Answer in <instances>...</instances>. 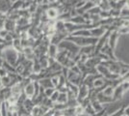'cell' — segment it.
Wrapping results in <instances>:
<instances>
[{
    "instance_id": "1",
    "label": "cell",
    "mask_w": 129,
    "mask_h": 116,
    "mask_svg": "<svg viewBox=\"0 0 129 116\" xmlns=\"http://www.w3.org/2000/svg\"><path fill=\"white\" fill-rule=\"evenodd\" d=\"M68 40H71L75 42L76 45H82V47H88L89 44H95L97 43L96 38H83V37H70Z\"/></svg>"
},
{
    "instance_id": "2",
    "label": "cell",
    "mask_w": 129,
    "mask_h": 116,
    "mask_svg": "<svg viewBox=\"0 0 129 116\" xmlns=\"http://www.w3.org/2000/svg\"><path fill=\"white\" fill-rule=\"evenodd\" d=\"M59 48H63L66 50V51L68 52H70L71 53V56H74L76 55V53H78L79 52V48L74 44L73 43H71V42H69V41H63L61 44H59Z\"/></svg>"
},
{
    "instance_id": "3",
    "label": "cell",
    "mask_w": 129,
    "mask_h": 116,
    "mask_svg": "<svg viewBox=\"0 0 129 116\" xmlns=\"http://www.w3.org/2000/svg\"><path fill=\"white\" fill-rule=\"evenodd\" d=\"M3 55L5 56L7 62L9 64H12V65H14L16 63V61L17 60V52L15 50V49L9 48V49L5 50Z\"/></svg>"
},
{
    "instance_id": "4",
    "label": "cell",
    "mask_w": 129,
    "mask_h": 116,
    "mask_svg": "<svg viewBox=\"0 0 129 116\" xmlns=\"http://www.w3.org/2000/svg\"><path fill=\"white\" fill-rule=\"evenodd\" d=\"M88 94H89V87H87L85 84L81 85L80 88L78 89V94H77V96H78V101L79 102H83Z\"/></svg>"
},
{
    "instance_id": "5",
    "label": "cell",
    "mask_w": 129,
    "mask_h": 116,
    "mask_svg": "<svg viewBox=\"0 0 129 116\" xmlns=\"http://www.w3.org/2000/svg\"><path fill=\"white\" fill-rule=\"evenodd\" d=\"M25 95L28 98H32L35 96V83L30 82L25 85Z\"/></svg>"
},
{
    "instance_id": "6",
    "label": "cell",
    "mask_w": 129,
    "mask_h": 116,
    "mask_svg": "<svg viewBox=\"0 0 129 116\" xmlns=\"http://www.w3.org/2000/svg\"><path fill=\"white\" fill-rule=\"evenodd\" d=\"M39 83L41 84V86H43V88H53V84L51 82V79L50 78H43V79H41Z\"/></svg>"
},
{
    "instance_id": "7",
    "label": "cell",
    "mask_w": 129,
    "mask_h": 116,
    "mask_svg": "<svg viewBox=\"0 0 129 116\" xmlns=\"http://www.w3.org/2000/svg\"><path fill=\"white\" fill-rule=\"evenodd\" d=\"M57 103H59L60 105H66L67 102H68V95L64 92H61L59 93V96L57 98Z\"/></svg>"
},
{
    "instance_id": "8",
    "label": "cell",
    "mask_w": 129,
    "mask_h": 116,
    "mask_svg": "<svg viewBox=\"0 0 129 116\" xmlns=\"http://www.w3.org/2000/svg\"><path fill=\"white\" fill-rule=\"evenodd\" d=\"M104 31H105V30H104L102 27H95V28H93V29H91V31H90V33H91V36L100 37V36L103 35Z\"/></svg>"
},
{
    "instance_id": "9",
    "label": "cell",
    "mask_w": 129,
    "mask_h": 116,
    "mask_svg": "<svg viewBox=\"0 0 129 116\" xmlns=\"http://www.w3.org/2000/svg\"><path fill=\"white\" fill-rule=\"evenodd\" d=\"M58 47L57 45H54V44H50L49 47V55H50V58L53 59L55 58L57 54H58Z\"/></svg>"
},
{
    "instance_id": "10",
    "label": "cell",
    "mask_w": 129,
    "mask_h": 116,
    "mask_svg": "<svg viewBox=\"0 0 129 116\" xmlns=\"http://www.w3.org/2000/svg\"><path fill=\"white\" fill-rule=\"evenodd\" d=\"M117 41H118V33L117 32H114L113 34H111L110 40H109V45H110V48H115Z\"/></svg>"
},
{
    "instance_id": "11",
    "label": "cell",
    "mask_w": 129,
    "mask_h": 116,
    "mask_svg": "<svg viewBox=\"0 0 129 116\" xmlns=\"http://www.w3.org/2000/svg\"><path fill=\"white\" fill-rule=\"evenodd\" d=\"M47 17H50V18H56V17H58V12L56 9H49L48 11H47Z\"/></svg>"
},
{
    "instance_id": "12",
    "label": "cell",
    "mask_w": 129,
    "mask_h": 116,
    "mask_svg": "<svg viewBox=\"0 0 129 116\" xmlns=\"http://www.w3.org/2000/svg\"><path fill=\"white\" fill-rule=\"evenodd\" d=\"M104 83H105L104 79L98 78V79H94V80H93V82H92V84H93V86H94V87L99 88V87H102L103 85H104Z\"/></svg>"
},
{
    "instance_id": "13",
    "label": "cell",
    "mask_w": 129,
    "mask_h": 116,
    "mask_svg": "<svg viewBox=\"0 0 129 116\" xmlns=\"http://www.w3.org/2000/svg\"><path fill=\"white\" fill-rule=\"evenodd\" d=\"M15 23L14 21H12V19H9V20H7L5 22V27H6V31H8V30H14L15 29Z\"/></svg>"
},
{
    "instance_id": "14",
    "label": "cell",
    "mask_w": 129,
    "mask_h": 116,
    "mask_svg": "<svg viewBox=\"0 0 129 116\" xmlns=\"http://www.w3.org/2000/svg\"><path fill=\"white\" fill-rule=\"evenodd\" d=\"M14 47L16 48V51H21V43H20V40L19 39H16L14 40Z\"/></svg>"
},
{
    "instance_id": "15",
    "label": "cell",
    "mask_w": 129,
    "mask_h": 116,
    "mask_svg": "<svg viewBox=\"0 0 129 116\" xmlns=\"http://www.w3.org/2000/svg\"><path fill=\"white\" fill-rule=\"evenodd\" d=\"M91 50H92V47H84L83 49H82V50H80L79 52L80 53H82V54H88V53H91Z\"/></svg>"
},
{
    "instance_id": "16",
    "label": "cell",
    "mask_w": 129,
    "mask_h": 116,
    "mask_svg": "<svg viewBox=\"0 0 129 116\" xmlns=\"http://www.w3.org/2000/svg\"><path fill=\"white\" fill-rule=\"evenodd\" d=\"M54 92H55V90H54V88L45 89V91H44V95H45L46 97H51V96H52V94H53Z\"/></svg>"
},
{
    "instance_id": "17",
    "label": "cell",
    "mask_w": 129,
    "mask_h": 116,
    "mask_svg": "<svg viewBox=\"0 0 129 116\" xmlns=\"http://www.w3.org/2000/svg\"><path fill=\"white\" fill-rule=\"evenodd\" d=\"M58 96H59V92H58V91H55L53 94H52V96H51L50 101H51V102H56V101H57V98H58Z\"/></svg>"
},
{
    "instance_id": "18",
    "label": "cell",
    "mask_w": 129,
    "mask_h": 116,
    "mask_svg": "<svg viewBox=\"0 0 129 116\" xmlns=\"http://www.w3.org/2000/svg\"><path fill=\"white\" fill-rule=\"evenodd\" d=\"M121 116H126V115H124V114H123V115H121Z\"/></svg>"
},
{
    "instance_id": "19",
    "label": "cell",
    "mask_w": 129,
    "mask_h": 116,
    "mask_svg": "<svg viewBox=\"0 0 129 116\" xmlns=\"http://www.w3.org/2000/svg\"><path fill=\"white\" fill-rule=\"evenodd\" d=\"M60 116H64V115H62V114H61V115H60Z\"/></svg>"
}]
</instances>
